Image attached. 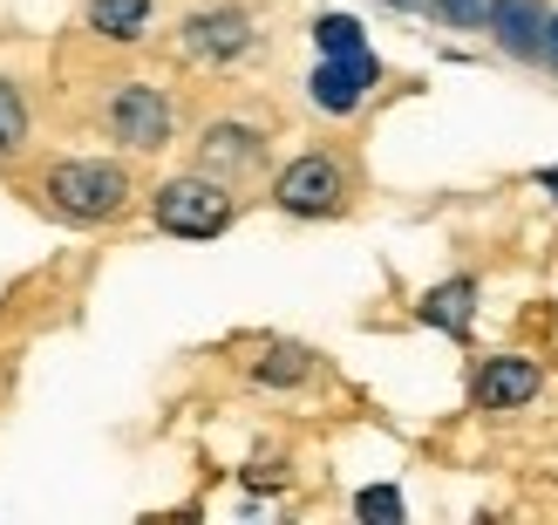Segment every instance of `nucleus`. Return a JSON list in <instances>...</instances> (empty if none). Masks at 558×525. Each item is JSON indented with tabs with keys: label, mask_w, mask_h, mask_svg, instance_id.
<instances>
[{
	"label": "nucleus",
	"mask_w": 558,
	"mask_h": 525,
	"mask_svg": "<svg viewBox=\"0 0 558 525\" xmlns=\"http://www.w3.org/2000/svg\"><path fill=\"white\" fill-rule=\"evenodd\" d=\"M27 199L35 212H48L54 226H117L136 205V171L123 157H48L35 178H27Z\"/></svg>",
	"instance_id": "f257e3e1"
},
{
	"label": "nucleus",
	"mask_w": 558,
	"mask_h": 525,
	"mask_svg": "<svg viewBox=\"0 0 558 525\" xmlns=\"http://www.w3.org/2000/svg\"><path fill=\"white\" fill-rule=\"evenodd\" d=\"M96 123L109 130V144H123L130 157H157V151H171V136H178V109H171V96H163L157 82L123 75V82L102 90Z\"/></svg>",
	"instance_id": "f03ea898"
},
{
	"label": "nucleus",
	"mask_w": 558,
	"mask_h": 525,
	"mask_svg": "<svg viewBox=\"0 0 558 525\" xmlns=\"http://www.w3.org/2000/svg\"><path fill=\"white\" fill-rule=\"evenodd\" d=\"M232 218H239V199L211 171H178L150 191V226L171 232V239H218Z\"/></svg>",
	"instance_id": "7ed1b4c3"
},
{
	"label": "nucleus",
	"mask_w": 558,
	"mask_h": 525,
	"mask_svg": "<svg viewBox=\"0 0 558 525\" xmlns=\"http://www.w3.org/2000/svg\"><path fill=\"white\" fill-rule=\"evenodd\" d=\"M354 199V178L333 151H300L287 171L272 178V205L287 218H341Z\"/></svg>",
	"instance_id": "20e7f679"
},
{
	"label": "nucleus",
	"mask_w": 558,
	"mask_h": 525,
	"mask_svg": "<svg viewBox=\"0 0 558 525\" xmlns=\"http://www.w3.org/2000/svg\"><path fill=\"white\" fill-rule=\"evenodd\" d=\"M178 48H184V62H198V69H239L266 48V35L245 8H198V14H184Z\"/></svg>",
	"instance_id": "39448f33"
},
{
	"label": "nucleus",
	"mask_w": 558,
	"mask_h": 525,
	"mask_svg": "<svg viewBox=\"0 0 558 525\" xmlns=\"http://www.w3.org/2000/svg\"><path fill=\"white\" fill-rule=\"evenodd\" d=\"M381 82V55L375 48H354V55H320L314 75H306V103L320 109V117H354L368 90Z\"/></svg>",
	"instance_id": "423d86ee"
},
{
	"label": "nucleus",
	"mask_w": 558,
	"mask_h": 525,
	"mask_svg": "<svg viewBox=\"0 0 558 525\" xmlns=\"http://www.w3.org/2000/svg\"><path fill=\"white\" fill-rule=\"evenodd\" d=\"M198 171L226 178V184L259 178V171H266V130H259V123H239V117L205 123V136H198Z\"/></svg>",
	"instance_id": "0eeeda50"
},
{
	"label": "nucleus",
	"mask_w": 558,
	"mask_h": 525,
	"mask_svg": "<svg viewBox=\"0 0 558 525\" xmlns=\"http://www.w3.org/2000/svg\"><path fill=\"white\" fill-rule=\"evenodd\" d=\"M538 390H545V369L532 355H490V362H477V375H470V403L477 409H524Z\"/></svg>",
	"instance_id": "6e6552de"
},
{
	"label": "nucleus",
	"mask_w": 558,
	"mask_h": 525,
	"mask_svg": "<svg viewBox=\"0 0 558 525\" xmlns=\"http://www.w3.org/2000/svg\"><path fill=\"white\" fill-rule=\"evenodd\" d=\"M545 0H490V21L484 35L497 41V55H511V62H538V41H545Z\"/></svg>",
	"instance_id": "1a4fd4ad"
},
{
	"label": "nucleus",
	"mask_w": 558,
	"mask_h": 525,
	"mask_svg": "<svg viewBox=\"0 0 558 525\" xmlns=\"http://www.w3.org/2000/svg\"><path fill=\"white\" fill-rule=\"evenodd\" d=\"M415 321H423V327H442V335H470V321H477V281H470V273H457V281L429 287L423 300H415Z\"/></svg>",
	"instance_id": "9d476101"
},
{
	"label": "nucleus",
	"mask_w": 558,
	"mask_h": 525,
	"mask_svg": "<svg viewBox=\"0 0 558 525\" xmlns=\"http://www.w3.org/2000/svg\"><path fill=\"white\" fill-rule=\"evenodd\" d=\"M245 375H253L259 390H306V382L320 375V355L306 348V342H266L259 362L245 369Z\"/></svg>",
	"instance_id": "9b49d317"
},
{
	"label": "nucleus",
	"mask_w": 558,
	"mask_h": 525,
	"mask_svg": "<svg viewBox=\"0 0 558 525\" xmlns=\"http://www.w3.org/2000/svg\"><path fill=\"white\" fill-rule=\"evenodd\" d=\"M27 151H35V103L14 75H0V171L27 164Z\"/></svg>",
	"instance_id": "f8f14e48"
},
{
	"label": "nucleus",
	"mask_w": 558,
	"mask_h": 525,
	"mask_svg": "<svg viewBox=\"0 0 558 525\" xmlns=\"http://www.w3.org/2000/svg\"><path fill=\"white\" fill-rule=\"evenodd\" d=\"M150 0H89V35L109 41V48H130L150 35Z\"/></svg>",
	"instance_id": "ddd939ff"
},
{
	"label": "nucleus",
	"mask_w": 558,
	"mask_h": 525,
	"mask_svg": "<svg viewBox=\"0 0 558 525\" xmlns=\"http://www.w3.org/2000/svg\"><path fill=\"white\" fill-rule=\"evenodd\" d=\"M423 14H429L436 27H457V35H484L490 0H423Z\"/></svg>",
	"instance_id": "4468645a"
},
{
	"label": "nucleus",
	"mask_w": 558,
	"mask_h": 525,
	"mask_svg": "<svg viewBox=\"0 0 558 525\" xmlns=\"http://www.w3.org/2000/svg\"><path fill=\"white\" fill-rule=\"evenodd\" d=\"M314 48L320 55H354V48H368V35H361L354 14H314Z\"/></svg>",
	"instance_id": "2eb2a0df"
},
{
	"label": "nucleus",
	"mask_w": 558,
	"mask_h": 525,
	"mask_svg": "<svg viewBox=\"0 0 558 525\" xmlns=\"http://www.w3.org/2000/svg\"><path fill=\"white\" fill-rule=\"evenodd\" d=\"M354 518L402 525V491H396V485H368V491H354Z\"/></svg>",
	"instance_id": "dca6fc26"
},
{
	"label": "nucleus",
	"mask_w": 558,
	"mask_h": 525,
	"mask_svg": "<svg viewBox=\"0 0 558 525\" xmlns=\"http://www.w3.org/2000/svg\"><path fill=\"white\" fill-rule=\"evenodd\" d=\"M538 62H545L551 75H558V8L545 14V41H538Z\"/></svg>",
	"instance_id": "f3484780"
},
{
	"label": "nucleus",
	"mask_w": 558,
	"mask_h": 525,
	"mask_svg": "<svg viewBox=\"0 0 558 525\" xmlns=\"http://www.w3.org/2000/svg\"><path fill=\"white\" fill-rule=\"evenodd\" d=\"M381 8H396V14H423V0H381Z\"/></svg>",
	"instance_id": "a211bd4d"
},
{
	"label": "nucleus",
	"mask_w": 558,
	"mask_h": 525,
	"mask_svg": "<svg viewBox=\"0 0 558 525\" xmlns=\"http://www.w3.org/2000/svg\"><path fill=\"white\" fill-rule=\"evenodd\" d=\"M538 184H545V191H551V199H558V171H538Z\"/></svg>",
	"instance_id": "6ab92c4d"
}]
</instances>
